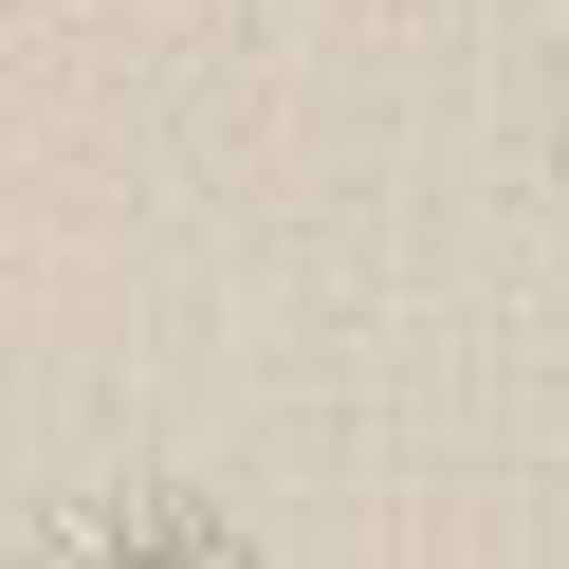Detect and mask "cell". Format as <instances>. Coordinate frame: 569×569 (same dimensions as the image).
Listing matches in <instances>:
<instances>
[{
    "label": "cell",
    "mask_w": 569,
    "mask_h": 569,
    "mask_svg": "<svg viewBox=\"0 0 569 569\" xmlns=\"http://www.w3.org/2000/svg\"><path fill=\"white\" fill-rule=\"evenodd\" d=\"M0 38H19V0H0Z\"/></svg>",
    "instance_id": "3957f363"
},
{
    "label": "cell",
    "mask_w": 569,
    "mask_h": 569,
    "mask_svg": "<svg viewBox=\"0 0 569 569\" xmlns=\"http://www.w3.org/2000/svg\"><path fill=\"white\" fill-rule=\"evenodd\" d=\"M551 184H569V74H551Z\"/></svg>",
    "instance_id": "7a4b0ae2"
},
{
    "label": "cell",
    "mask_w": 569,
    "mask_h": 569,
    "mask_svg": "<svg viewBox=\"0 0 569 569\" xmlns=\"http://www.w3.org/2000/svg\"><path fill=\"white\" fill-rule=\"evenodd\" d=\"M19 551L38 569H258V532L221 496H184V478H129V496H56Z\"/></svg>",
    "instance_id": "6da1fadb"
}]
</instances>
